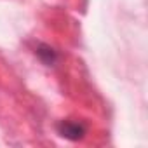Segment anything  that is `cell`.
<instances>
[{"instance_id":"6da1fadb","label":"cell","mask_w":148,"mask_h":148,"mask_svg":"<svg viewBox=\"0 0 148 148\" xmlns=\"http://www.w3.org/2000/svg\"><path fill=\"white\" fill-rule=\"evenodd\" d=\"M56 131L61 138H64L68 141H80L87 134L89 125H87V122L79 120V119H63L58 122Z\"/></svg>"},{"instance_id":"7a4b0ae2","label":"cell","mask_w":148,"mask_h":148,"mask_svg":"<svg viewBox=\"0 0 148 148\" xmlns=\"http://www.w3.org/2000/svg\"><path fill=\"white\" fill-rule=\"evenodd\" d=\"M35 54L45 66H56V63L59 61V52L47 44H38L35 47Z\"/></svg>"}]
</instances>
